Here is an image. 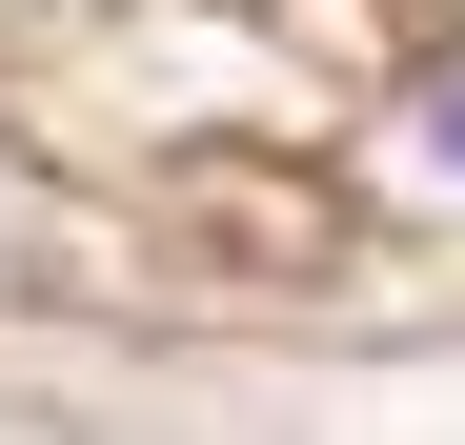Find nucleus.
I'll list each match as a JSON object with an SVG mask.
<instances>
[{"label": "nucleus", "mask_w": 465, "mask_h": 445, "mask_svg": "<svg viewBox=\"0 0 465 445\" xmlns=\"http://www.w3.org/2000/svg\"><path fill=\"white\" fill-rule=\"evenodd\" d=\"M425 142H445V163H465V82H445V102H425Z\"/></svg>", "instance_id": "obj_1"}]
</instances>
